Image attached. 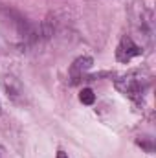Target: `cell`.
I'll return each mask as SVG.
<instances>
[{
    "instance_id": "obj_5",
    "label": "cell",
    "mask_w": 156,
    "mask_h": 158,
    "mask_svg": "<svg viewBox=\"0 0 156 158\" xmlns=\"http://www.w3.org/2000/svg\"><path fill=\"white\" fill-rule=\"evenodd\" d=\"M138 145L143 147L147 153H154V143H153V138H142L138 140Z\"/></svg>"
},
{
    "instance_id": "obj_4",
    "label": "cell",
    "mask_w": 156,
    "mask_h": 158,
    "mask_svg": "<svg viewBox=\"0 0 156 158\" xmlns=\"http://www.w3.org/2000/svg\"><path fill=\"white\" fill-rule=\"evenodd\" d=\"M79 99H81V103H83V105H94L96 96H94V92H92L90 88H83V90H81V94H79Z\"/></svg>"
},
{
    "instance_id": "obj_3",
    "label": "cell",
    "mask_w": 156,
    "mask_h": 158,
    "mask_svg": "<svg viewBox=\"0 0 156 158\" xmlns=\"http://www.w3.org/2000/svg\"><path fill=\"white\" fill-rule=\"evenodd\" d=\"M92 64H94V59H92V57H88V55L77 57V59L72 63V66H70V79H72V83H77L79 79H83V74H84L86 70H90Z\"/></svg>"
},
{
    "instance_id": "obj_1",
    "label": "cell",
    "mask_w": 156,
    "mask_h": 158,
    "mask_svg": "<svg viewBox=\"0 0 156 158\" xmlns=\"http://www.w3.org/2000/svg\"><path fill=\"white\" fill-rule=\"evenodd\" d=\"M147 86H149V83L136 72H132L129 76H123V77H119L116 81V88L123 96H127L130 99H142Z\"/></svg>"
},
{
    "instance_id": "obj_2",
    "label": "cell",
    "mask_w": 156,
    "mask_h": 158,
    "mask_svg": "<svg viewBox=\"0 0 156 158\" xmlns=\"http://www.w3.org/2000/svg\"><path fill=\"white\" fill-rule=\"evenodd\" d=\"M138 55H142V48L130 39L129 35H123L116 48V59L119 63H130Z\"/></svg>"
},
{
    "instance_id": "obj_6",
    "label": "cell",
    "mask_w": 156,
    "mask_h": 158,
    "mask_svg": "<svg viewBox=\"0 0 156 158\" xmlns=\"http://www.w3.org/2000/svg\"><path fill=\"white\" fill-rule=\"evenodd\" d=\"M57 158H68V155H66L63 149H59V151H57Z\"/></svg>"
}]
</instances>
